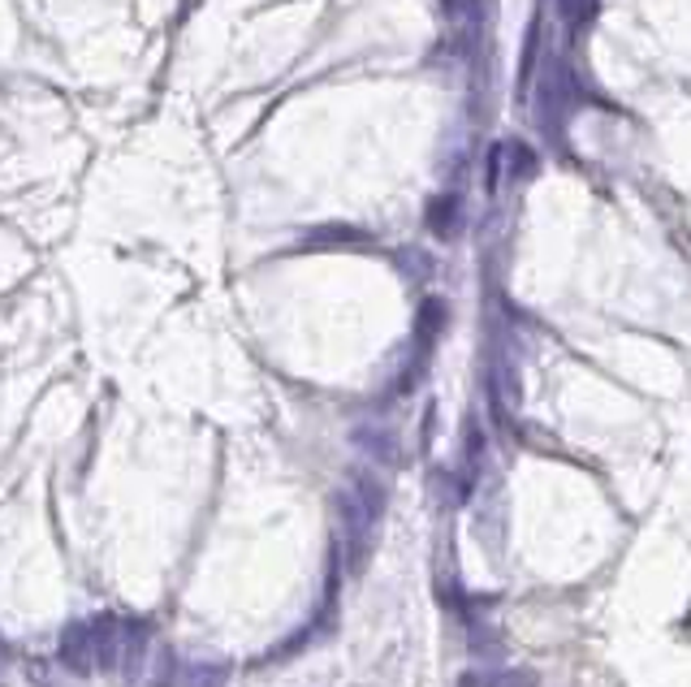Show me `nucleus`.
<instances>
[{"label": "nucleus", "mask_w": 691, "mask_h": 687, "mask_svg": "<svg viewBox=\"0 0 691 687\" xmlns=\"http://www.w3.org/2000/svg\"><path fill=\"white\" fill-rule=\"evenodd\" d=\"M117 653H121V619H113V614L78 619L61 632V666L78 679L117 675Z\"/></svg>", "instance_id": "f257e3e1"}, {"label": "nucleus", "mask_w": 691, "mask_h": 687, "mask_svg": "<svg viewBox=\"0 0 691 687\" xmlns=\"http://www.w3.org/2000/svg\"><path fill=\"white\" fill-rule=\"evenodd\" d=\"M338 510H342V528H346V553H350V571H363L368 553H372V540H376V524L385 515V485L368 472H359L350 480V493L338 497Z\"/></svg>", "instance_id": "f03ea898"}, {"label": "nucleus", "mask_w": 691, "mask_h": 687, "mask_svg": "<svg viewBox=\"0 0 691 687\" xmlns=\"http://www.w3.org/2000/svg\"><path fill=\"white\" fill-rule=\"evenodd\" d=\"M143 657H148V627L139 619H121V653H117V675H126L130 684L143 675Z\"/></svg>", "instance_id": "7ed1b4c3"}, {"label": "nucleus", "mask_w": 691, "mask_h": 687, "mask_svg": "<svg viewBox=\"0 0 691 687\" xmlns=\"http://www.w3.org/2000/svg\"><path fill=\"white\" fill-rule=\"evenodd\" d=\"M541 40H544V9L532 13V22H528V40H523V56H519V87H514V96L523 99V92L532 87V78H536V61H541Z\"/></svg>", "instance_id": "20e7f679"}, {"label": "nucleus", "mask_w": 691, "mask_h": 687, "mask_svg": "<svg viewBox=\"0 0 691 687\" xmlns=\"http://www.w3.org/2000/svg\"><path fill=\"white\" fill-rule=\"evenodd\" d=\"M445 303L442 298H424V307H419V325H415V346H419V363H424V355L437 346V338H442L445 329Z\"/></svg>", "instance_id": "39448f33"}, {"label": "nucleus", "mask_w": 691, "mask_h": 687, "mask_svg": "<svg viewBox=\"0 0 691 687\" xmlns=\"http://www.w3.org/2000/svg\"><path fill=\"white\" fill-rule=\"evenodd\" d=\"M458 212H463V199L458 195L428 199V230H433L437 239H454V234H458Z\"/></svg>", "instance_id": "423d86ee"}, {"label": "nucleus", "mask_w": 691, "mask_h": 687, "mask_svg": "<svg viewBox=\"0 0 691 687\" xmlns=\"http://www.w3.org/2000/svg\"><path fill=\"white\" fill-rule=\"evenodd\" d=\"M354 445H359L372 463H385V467L397 463V442H394V433H385V429H354Z\"/></svg>", "instance_id": "0eeeda50"}, {"label": "nucleus", "mask_w": 691, "mask_h": 687, "mask_svg": "<svg viewBox=\"0 0 691 687\" xmlns=\"http://www.w3.org/2000/svg\"><path fill=\"white\" fill-rule=\"evenodd\" d=\"M463 458H467V467H463V472H467V485H471V480L480 476V467H485V433H480V424H476V420L467 424V442H463Z\"/></svg>", "instance_id": "6e6552de"}, {"label": "nucleus", "mask_w": 691, "mask_h": 687, "mask_svg": "<svg viewBox=\"0 0 691 687\" xmlns=\"http://www.w3.org/2000/svg\"><path fill=\"white\" fill-rule=\"evenodd\" d=\"M501 182H506V144H493V148H489V160H485V191L497 195Z\"/></svg>", "instance_id": "1a4fd4ad"}, {"label": "nucleus", "mask_w": 691, "mask_h": 687, "mask_svg": "<svg viewBox=\"0 0 691 687\" xmlns=\"http://www.w3.org/2000/svg\"><path fill=\"white\" fill-rule=\"evenodd\" d=\"M225 675H230V666H199V670H191L187 687H221Z\"/></svg>", "instance_id": "9d476101"}, {"label": "nucleus", "mask_w": 691, "mask_h": 687, "mask_svg": "<svg viewBox=\"0 0 691 687\" xmlns=\"http://www.w3.org/2000/svg\"><path fill=\"white\" fill-rule=\"evenodd\" d=\"M0 666H4V653H0Z\"/></svg>", "instance_id": "9b49d317"}]
</instances>
